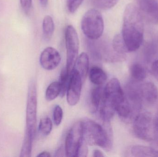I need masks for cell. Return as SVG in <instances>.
I'll return each mask as SVG.
<instances>
[{
	"label": "cell",
	"instance_id": "obj_7",
	"mask_svg": "<svg viewBox=\"0 0 158 157\" xmlns=\"http://www.w3.org/2000/svg\"><path fill=\"white\" fill-rule=\"evenodd\" d=\"M83 142V123L77 122L71 127L66 138L64 149L67 156L78 157Z\"/></svg>",
	"mask_w": 158,
	"mask_h": 157
},
{
	"label": "cell",
	"instance_id": "obj_30",
	"mask_svg": "<svg viewBox=\"0 0 158 157\" xmlns=\"http://www.w3.org/2000/svg\"><path fill=\"white\" fill-rule=\"evenodd\" d=\"M64 150H65V149L63 148V147H60L59 149H58L57 152H56V156H59V155H59V156H62V155H61V154H64Z\"/></svg>",
	"mask_w": 158,
	"mask_h": 157
},
{
	"label": "cell",
	"instance_id": "obj_27",
	"mask_svg": "<svg viewBox=\"0 0 158 157\" xmlns=\"http://www.w3.org/2000/svg\"><path fill=\"white\" fill-rule=\"evenodd\" d=\"M151 71L155 78L158 81V60H156L152 63Z\"/></svg>",
	"mask_w": 158,
	"mask_h": 157
},
{
	"label": "cell",
	"instance_id": "obj_8",
	"mask_svg": "<svg viewBox=\"0 0 158 157\" xmlns=\"http://www.w3.org/2000/svg\"><path fill=\"white\" fill-rule=\"evenodd\" d=\"M104 98L105 100L114 105L118 106L128 101L119 81L117 78L111 79L104 88Z\"/></svg>",
	"mask_w": 158,
	"mask_h": 157
},
{
	"label": "cell",
	"instance_id": "obj_4",
	"mask_svg": "<svg viewBox=\"0 0 158 157\" xmlns=\"http://www.w3.org/2000/svg\"><path fill=\"white\" fill-rule=\"evenodd\" d=\"M81 27L88 39L94 41L99 39L104 29V20L101 13L96 9H89L83 16Z\"/></svg>",
	"mask_w": 158,
	"mask_h": 157
},
{
	"label": "cell",
	"instance_id": "obj_18",
	"mask_svg": "<svg viewBox=\"0 0 158 157\" xmlns=\"http://www.w3.org/2000/svg\"><path fill=\"white\" fill-rule=\"evenodd\" d=\"M43 32L44 36L46 40H49L52 37L55 29V25L52 18L46 15L43 21Z\"/></svg>",
	"mask_w": 158,
	"mask_h": 157
},
{
	"label": "cell",
	"instance_id": "obj_26",
	"mask_svg": "<svg viewBox=\"0 0 158 157\" xmlns=\"http://www.w3.org/2000/svg\"><path fill=\"white\" fill-rule=\"evenodd\" d=\"M20 3L23 12L28 15L32 6V0H20Z\"/></svg>",
	"mask_w": 158,
	"mask_h": 157
},
{
	"label": "cell",
	"instance_id": "obj_3",
	"mask_svg": "<svg viewBox=\"0 0 158 157\" xmlns=\"http://www.w3.org/2000/svg\"><path fill=\"white\" fill-rule=\"evenodd\" d=\"M133 132L137 138L141 140L155 141L158 137L155 117L148 112H140L134 120Z\"/></svg>",
	"mask_w": 158,
	"mask_h": 157
},
{
	"label": "cell",
	"instance_id": "obj_10",
	"mask_svg": "<svg viewBox=\"0 0 158 157\" xmlns=\"http://www.w3.org/2000/svg\"><path fill=\"white\" fill-rule=\"evenodd\" d=\"M138 9L144 18L149 22L158 24V3L156 0H137Z\"/></svg>",
	"mask_w": 158,
	"mask_h": 157
},
{
	"label": "cell",
	"instance_id": "obj_16",
	"mask_svg": "<svg viewBox=\"0 0 158 157\" xmlns=\"http://www.w3.org/2000/svg\"><path fill=\"white\" fill-rule=\"evenodd\" d=\"M133 80L136 82H143L146 78L147 72L143 65L138 63L133 64L130 69Z\"/></svg>",
	"mask_w": 158,
	"mask_h": 157
},
{
	"label": "cell",
	"instance_id": "obj_32",
	"mask_svg": "<svg viewBox=\"0 0 158 157\" xmlns=\"http://www.w3.org/2000/svg\"><path fill=\"white\" fill-rule=\"evenodd\" d=\"M155 121H156V125L158 131V112L157 113L156 116L155 117Z\"/></svg>",
	"mask_w": 158,
	"mask_h": 157
},
{
	"label": "cell",
	"instance_id": "obj_1",
	"mask_svg": "<svg viewBox=\"0 0 158 157\" xmlns=\"http://www.w3.org/2000/svg\"><path fill=\"white\" fill-rule=\"evenodd\" d=\"M144 18L133 4L126 6L123 14L122 36L129 52L138 50L143 43L144 37Z\"/></svg>",
	"mask_w": 158,
	"mask_h": 157
},
{
	"label": "cell",
	"instance_id": "obj_5",
	"mask_svg": "<svg viewBox=\"0 0 158 157\" xmlns=\"http://www.w3.org/2000/svg\"><path fill=\"white\" fill-rule=\"evenodd\" d=\"M37 93L34 81L30 84L26 111V131L25 137L34 140L37 124Z\"/></svg>",
	"mask_w": 158,
	"mask_h": 157
},
{
	"label": "cell",
	"instance_id": "obj_11",
	"mask_svg": "<svg viewBox=\"0 0 158 157\" xmlns=\"http://www.w3.org/2000/svg\"><path fill=\"white\" fill-rule=\"evenodd\" d=\"M61 58L58 51L52 47L45 48L40 57V63L43 68L46 70H52L59 65Z\"/></svg>",
	"mask_w": 158,
	"mask_h": 157
},
{
	"label": "cell",
	"instance_id": "obj_9",
	"mask_svg": "<svg viewBox=\"0 0 158 157\" xmlns=\"http://www.w3.org/2000/svg\"><path fill=\"white\" fill-rule=\"evenodd\" d=\"M83 83L77 71L73 69L67 91V100L70 106H75L78 103Z\"/></svg>",
	"mask_w": 158,
	"mask_h": 157
},
{
	"label": "cell",
	"instance_id": "obj_19",
	"mask_svg": "<svg viewBox=\"0 0 158 157\" xmlns=\"http://www.w3.org/2000/svg\"><path fill=\"white\" fill-rule=\"evenodd\" d=\"M112 47L115 52L123 56H126V53L128 52L122 36L120 34H117L114 37L112 41Z\"/></svg>",
	"mask_w": 158,
	"mask_h": 157
},
{
	"label": "cell",
	"instance_id": "obj_6",
	"mask_svg": "<svg viewBox=\"0 0 158 157\" xmlns=\"http://www.w3.org/2000/svg\"><path fill=\"white\" fill-rule=\"evenodd\" d=\"M65 39L67 52L66 68L71 73L78 58L79 48L78 36L77 30L71 25L68 26L66 29Z\"/></svg>",
	"mask_w": 158,
	"mask_h": 157
},
{
	"label": "cell",
	"instance_id": "obj_2",
	"mask_svg": "<svg viewBox=\"0 0 158 157\" xmlns=\"http://www.w3.org/2000/svg\"><path fill=\"white\" fill-rule=\"evenodd\" d=\"M83 123V138L87 145L97 146L109 151L112 147V136L111 128L106 123V126L90 120Z\"/></svg>",
	"mask_w": 158,
	"mask_h": 157
},
{
	"label": "cell",
	"instance_id": "obj_24",
	"mask_svg": "<svg viewBox=\"0 0 158 157\" xmlns=\"http://www.w3.org/2000/svg\"><path fill=\"white\" fill-rule=\"evenodd\" d=\"M54 123L56 126L61 124L63 118V111L59 105H56L54 108L53 114Z\"/></svg>",
	"mask_w": 158,
	"mask_h": 157
},
{
	"label": "cell",
	"instance_id": "obj_14",
	"mask_svg": "<svg viewBox=\"0 0 158 157\" xmlns=\"http://www.w3.org/2000/svg\"><path fill=\"white\" fill-rule=\"evenodd\" d=\"M132 155L138 157H158V150L152 147L136 145L131 148Z\"/></svg>",
	"mask_w": 158,
	"mask_h": 157
},
{
	"label": "cell",
	"instance_id": "obj_20",
	"mask_svg": "<svg viewBox=\"0 0 158 157\" xmlns=\"http://www.w3.org/2000/svg\"><path fill=\"white\" fill-rule=\"evenodd\" d=\"M61 92V87L59 82L51 83L46 89L45 98L47 101H51L55 99Z\"/></svg>",
	"mask_w": 158,
	"mask_h": 157
},
{
	"label": "cell",
	"instance_id": "obj_12",
	"mask_svg": "<svg viewBox=\"0 0 158 157\" xmlns=\"http://www.w3.org/2000/svg\"><path fill=\"white\" fill-rule=\"evenodd\" d=\"M136 82V88L142 101L150 104L155 103L158 97V91L156 86L150 82Z\"/></svg>",
	"mask_w": 158,
	"mask_h": 157
},
{
	"label": "cell",
	"instance_id": "obj_17",
	"mask_svg": "<svg viewBox=\"0 0 158 157\" xmlns=\"http://www.w3.org/2000/svg\"><path fill=\"white\" fill-rule=\"evenodd\" d=\"M104 98V88L98 86L92 90L91 95V105L94 111H98Z\"/></svg>",
	"mask_w": 158,
	"mask_h": 157
},
{
	"label": "cell",
	"instance_id": "obj_21",
	"mask_svg": "<svg viewBox=\"0 0 158 157\" xmlns=\"http://www.w3.org/2000/svg\"><path fill=\"white\" fill-rule=\"evenodd\" d=\"M71 74L68 71L66 68H64L60 74V87H61V92H60V96L64 97L65 94L67 91L68 88L69 84V81H70Z\"/></svg>",
	"mask_w": 158,
	"mask_h": 157
},
{
	"label": "cell",
	"instance_id": "obj_31",
	"mask_svg": "<svg viewBox=\"0 0 158 157\" xmlns=\"http://www.w3.org/2000/svg\"><path fill=\"white\" fill-rule=\"evenodd\" d=\"M41 4L43 7H45L48 4V0H40Z\"/></svg>",
	"mask_w": 158,
	"mask_h": 157
},
{
	"label": "cell",
	"instance_id": "obj_13",
	"mask_svg": "<svg viewBox=\"0 0 158 157\" xmlns=\"http://www.w3.org/2000/svg\"><path fill=\"white\" fill-rule=\"evenodd\" d=\"M89 67V60L88 55L85 53H82L78 56L73 69L77 71L83 82L87 77Z\"/></svg>",
	"mask_w": 158,
	"mask_h": 157
},
{
	"label": "cell",
	"instance_id": "obj_22",
	"mask_svg": "<svg viewBox=\"0 0 158 157\" xmlns=\"http://www.w3.org/2000/svg\"><path fill=\"white\" fill-rule=\"evenodd\" d=\"M52 129V122L50 118L46 117L42 119L40 121L39 131L42 135H48L51 133Z\"/></svg>",
	"mask_w": 158,
	"mask_h": 157
},
{
	"label": "cell",
	"instance_id": "obj_25",
	"mask_svg": "<svg viewBox=\"0 0 158 157\" xmlns=\"http://www.w3.org/2000/svg\"><path fill=\"white\" fill-rule=\"evenodd\" d=\"M83 2V0H67L68 9L70 13H75Z\"/></svg>",
	"mask_w": 158,
	"mask_h": 157
},
{
	"label": "cell",
	"instance_id": "obj_23",
	"mask_svg": "<svg viewBox=\"0 0 158 157\" xmlns=\"http://www.w3.org/2000/svg\"><path fill=\"white\" fill-rule=\"evenodd\" d=\"M97 8L102 10H108L114 7L119 0H91Z\"/></svg>",
	"mask_w": 158,
	"mask_h": 157
},
{
	"label": "cell",
	"instance_id": "obj_28",
	"mask_svg": "<svg viewBox=\"0 0 158 157\" xmlns=\"http://www.w3.org/2000/svg\"><path fill=\"white\" fill-rule=\"evenodd\" d=\"M93 156L94 157H104L105 156L100 150H95L94 151V153H93Z\"/></svg>",
	"mask_w": 158,
	"mask_h": 157
},
{
	"label": "cell",
	"instance_id": "obj_29",
	"mask_svg": "<svg viewBox=\"0 0 158 157\" xmlns=\"http://www.w3.org/2000/svg\"><path fill=\"white\" fill-rule=\"evenodd\" d=\"M38 157H51L50 153L47 151H44V152H42L40 154H39L38 155Z\"/></svg>",
	"mask_w": 158,
	"mask_h": 157
},
{
	"label": "cell",
	"instance_id": "obj_15",
	"mask_svg": "<svg viewBox=\"0 0 158 157\" xmlns=\"http://www.w3.org/2000/svg\"><path fill=\"white\" fill-rule=\"evenodd\" d=\"M89 78L94 84L101 86L107 78L106 74L103 69L98 66H93L89 71Z\"/></svg>",
	"mask_w": 158,
	"mask_h": 157
}]
</instances>
